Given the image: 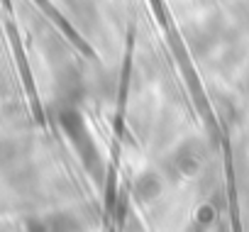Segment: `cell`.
I'll return each instance as SVG.
<instances>
[{
    "label": "cell",
    "mask_w": 249,
    "mask_h": 232,
    "mask_svg": "<svg viewBox=\"0 0 249 232\" xmlns=\"http://www.w3.org/2000/svg\"><path fill=\"white\" fill-rule=\"evenodd\" d=\"M161 188H164L161 176L149 169V171H142V174L135 178V183H132V196H135V200H140V203H152L154 198H159Z\"/></svg>",
    "instance_id": "3"
},
{
    "label": "cell",
    "mask_w": 249,
    "mask_h": 232,
    "mask_svg": "<svg viewBox=\"0 0 249 232\" xmlns=\"http://www.w3.org/2000/svg\"><path fill=\"white\" fill-rule=\"evenodd\" d=\"M213 220H215V208L213 205H203L198 210V215H196V222H200V225H208Z\"/></svg>",
    "instance_id": "4"
},
{
    "label": "cell",
    "mask_w": 249,
    "mask_h": 232,
    "mask_svg": "<svg viewBox=\"0 0 249 232\" xmlns=\"http://www.w3.org/2000/svg\"><path fill=\"white\" fill-rule=\"evenodd\" d=\"M205 161V147L198 140H188L183 144L176 147V152L171 154V164L176 169L178 176H193L198 174V169Z\"/></svg>",
    "instance_id": "2"
},
{
    "label": "cell",
    "mask_w": 249,
    "mask_h": 232,
    "mask_svg": "<svg viewBox=\"0 0 249 232\" xmlns=\"http://www.w3.org/2000/svg\"><path fill=\"white\" fill-rule=\"evenodd\" d=\"M59 123H61L64 132L69 135L73 149L78 152L83 166L90 171L93 178L103 181L105 164H103V159H100V152H98V147H95V140H93V135H90V130H88L86 120H83V115H81L76 107H64V110L59 112Z\"/></svg>",
    "instance_id": "1"
}]
</instances>
